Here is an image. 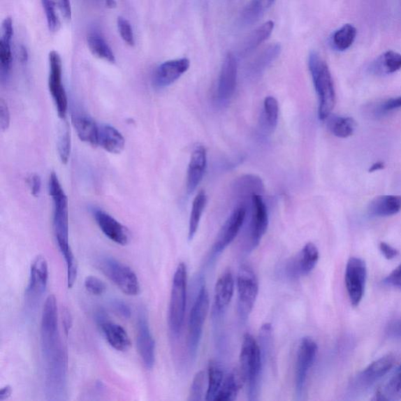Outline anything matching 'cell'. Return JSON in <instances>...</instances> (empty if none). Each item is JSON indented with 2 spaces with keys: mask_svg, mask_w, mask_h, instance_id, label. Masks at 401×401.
I'll use <instances>...</instances> for the list:
<instances>
[{
  "mask_svg": "<svg viewBox=\"0 0 401 401\" xmlns=\"http://www.w3.org/2000/svg\"><path fill=\"white\" fill-rule=\"evenodd\" d=\"M235 292V279L231 270H226L219 277L215 287L213 315L219 318L228 309Z\"/></svg>",
  "mask_w": 401,
  "mask_h": 401,
  "instance_id": "22",
  "label": "cell"
},
{
  "mask_svg": "<svg viewBox=\"0 0 401 401\" xmlns=\"http://www.w3.org/2000/svg\"><path fill=\"white\" fill-rule=\"evenodd\" d=\"M240 387L241 381L236 373L231 372L226 374L214 401L235 400L237 398Z\"/></svg>",
  "mask_w": 401,
  "mask_h": 401,
  "instance_id": "34",
  "label": "cell"
},
{
  "mask_svg": "<svg viewBox=\"0 0 401 401\" xmlns=\"http://www.w3.org/2000/svg\"><path fill=\"white\" fill-rule=\"evenodd\" d=\"M385 165L381 161H378V163L373 164L370 169V173L377 172L384 169Z\"/></svg>",
  "mask_w": 401,
  "mask_h": 401,
  "instance_id": "56",
  "label": "cell"
},
{
  "mask_svg": "<svg viewBox=\"0 0 401 401\" xmlns=\"http://www.w3.org/2000/svg\"><path fill=\"white\" fill-rule=\"evenodd\" d=\"M209 309V293L205 284H203L202 287L200 288L195 302L193 304L189 316L187 348H189V353L191 358L196 357Z\"/></svg>",
  "mask_w": 401,
  "mask_h": 401,
  "instance_id": "7",
  "label": "cell"
},
{
  "mask_svg": "<svg viewBox=\"0 0 401 401\" xmlns=\"http://www.w3.org/2000/svg\"><path fill=\"white\" fill-rule=\"evenodd\" d=\"M401 211V196H383L372 200L368 212L372 217H386L398 214Z\"/></svg>",
  "mask_w": 401,
  "mask_h": 401,
  "instance_id": "26",
  "label": "cell"
},
{
  "mask_svg": "<svg viewBox=\"0 0 401 401\" xmlns=\"http://www.w3.org/2000/svg\"><path fill=\"white\" fill-rule=\"evenodd\" d=\"M10 115L9 108L6 102L2 99L0 101V127L2 131H6L10 126Z\"/></svg>",
  "mask_w": 401,
  "mask_h": 401,
  "instance_id": "48",
  "label": "cell"
},
{
  "mask_svg": "<svg viewBox=\"0 0 401 401\" xmlns=\"http://www.w3.org/2000/svg\"><path fill=\"white\" fill-rule=\"evenodd\" d=\"M281 50L282 48L279 44L271 45V46L265 49L251 63V72L254 73H261L280 55Z\"/></svg>",
  "mask_w": 401,
  "mask_h": 401,
  "instance_id": "37",
  "label": "cell"
},
{
  "mask_svg": "<svg viewBox=\"0 0 401 401\" xmlns=\"http://www.w3.org/2000/svg\"><path fill=\"white\" fill-rule=\"evenodd\" d=\"M222 367L216 362H211L208 368V387L205 393L206 400H215L224 379Z\"/></svg>",
  "mask_w": 401,
  "mask_h": 401,
  "instance_id": "33",
  "label": "cell"
},
{
  "mask_svg": "<svg viewBox=\"0 0 401 401\" xmlns=\"http://www.w3.org/2000/svg\"><path fill=\"white\" fill-rule=\"evenodd\" d=\"M19 60L23 64L27 62L29 60L28 50L24 46H22L20 50H19Z\"/></svg>",
  "mask_w": 401,
  "mask_h": 401,
  "instance_id": "54",
  "label": "cell"
},
{
  "mask_svg": "<svg viewBox=\"0 0 401 401\" xmlns=\"http://www.w3.org/2000/svg\"><path fill=\"white\" fill-rule=\"evenodd\" d=\"M206 376L204 371H200L194 378L191 386L189 400H202L204 395Z\"/></svg>",
  "mask_w": 401,
  "mask_h": 401,
  "instance_id": "41",
  "label": "cell"
},
{
  "mask_svg": "<svg viewBox=\"0 0 401 401\" xmlns=\"http://www.w3.org/2000/svg\"><path fill=\"white\" fill-rule=\"evenodd\" d=\"M41 342L47 396L52 400H64L67 391L68 358L60 334L57 304L54 295H50L44 304Z\"/></svg>",
  "mask_w": 401,
  "mask_h": 401,
  "instance_id": "1",
  "label": "cell"
},
{
  "mask_svg": "<svg viewBox=\"0 0 401 401\" xmlns=\"http://www.w3.org/2000/svg\"><path fill=\"white\" fill-rule=\"evenodd\" d=\"M274 28L275 23L272 21H269L256 29L254 31H251L242 41L240 47H239L238 50V55L244 57L250 54L261 43L268 40L271 34H272Z\"/></svg>",
  "mask_w": 401,
  "mask_h": 401,
  "instance_id": "25",
  "label": "cell"
},
{
  "mask_svg": "<svg viewBox=\"0 0 401 401\" xmlns=\"http://www.w3.org/2000/svg\"><path fill=\"white\" fill-rule=\"evenodd\" d=\"M376 400L389 401L401 400V365L384 385L383 389L378 392Z\"/></svg>",
  "mask_w": 401,
  "mask_h": 401,
  "instance_id": "35",
  "label": "cell"
},
{
  "mask_svg": "<svg viewBox=\"0 0 401 401\" xmlns=\"http://www.w3.org/2000/svg\"><path fill=\"white\" fill-rule=\"evenodd\" d=\"M238 63L232 53L226 54L219 74L217 96L219 101H226L234 95L237 85Z\"/></svg>",
  "mask_w": 401,
  "mask_h": 401,
  "instance_id": "18",
  "label": "cell"
},
{
  "mask_svg": "<svg viewBox=\"0 0 401 401\" xmlns=\"http://www.w3.org/2000/svg\"><path fill=\"white\" fill-rule=\"evenodd\" d=\"M379 249L387 260H393V258H396L399 254L396 249H394L391 245L386 242L380 243Z\"/></svg>",
  "mask_w": 401,
  "mask_h": 401,
  "instance_id": "51",
  "label": "cell"
},
{
  "mask_svg": "<svg viewBox=\"0 0 401 401\" xmlns=\"http://www.w3.org/2000/svg\"><path fill=\"white\" fill-rule=\"evenodd\" d=\"M238 313L242 321L249 319L258 293V282L254 269L243 264L237 277Z\"/></svg>",
  "mask_w": 401,
  "mask_h": 401,
  "instance_id": "8",
  "label": "cell"
},
{
  "mask_svg": "<svg viewBox=\"0 0 401 401\" xmlns=\"http://www.w3.org/2000/svg\"><path fill=\"white\" fill-rule=\"evenodd\" d=\"M45 14H46L49 30L51 32L59 31L61 26L59 15L53 0H42Z\"/></svg>",
  "mask_w": 401,
  "mask_h": 401,
  "instance_id": "40",
  "label": "cell"
},
{
  "mask_svg": "<svg viewBox=\"0 0 401 401\" xmlns=\"http://www.w3.org/2000/svg\"><path fill=\"white\" fill-rule=\"evenodd\" d=\"M251 217L249 225L247 250L255 249L266 234L268 228L269 218L266 204L258 194L251 197Z\"/></svg>",
  "mask_w": 401,
  "mask_h": 401,
  "instance_id": "11",
  "label": "cell"
},
{
  "mask_svg": "<svg viewBox=\"0 0 401 401\" xmlns=\"http://www.w3.org/2000/svg\"><path fill=\"white\" fill-rule=\"evenodd\" d=\"M48 187L54 203V235L58 248L66 263L68 286L71 289L76 281L78 266L69 243L68 200L55 173L50 174Z\"/></svg>",
  "mask_w": 401,
  "mask_h": 401,
  "instance_id": "2",
  "label": "cell"
},
{
  "mask_svg": "<svg viewBox=\"0 0 401 401\" xmlns=\"http://www.w3.org/2000/svg\"><path fill=\"white\" fill-rule=\"evenodd\" d=\"M207 167V152L203 146H198L191 154L187 170V191L191 195L202 182Z\"/></svg>",
  "mask_w": 401,
  "mask_h": 401,
  "instance_id": "23",
  "label": "cell"
},
{
  "mask_svg": "<svg viewBox=\"0 0 401 401\" xmlns=\"http://www.w3.org/2000/svg\"><path fill=\"white\" fill-rule=\"evenodd\" d=\"M12 394V388L10 386H5L2 387L0 391V401H4L10 398Z\"/></svg>",
  "mask_w": 401,
  "mask_h": 401,
  "instance_id": "53",
  "label": "cell"
},
{
  "mask_svg": "<svg viewBox=\"0 0 401 401\" xmlns=\"http://www.w3.org/2000/svg\"><path fill=\"white\" fill-rule=\"evenodd\" d=\"M274 2L275 0H251L242 13L240 17L242 26H250L257 22Z\"/></svg>",
  "mask_w": 401,
  "mask_h": 401,
  "instance_id": "29",
  "label": "cell"
},
{
  "mask_svg": "<svg viewBox=\"0 0 401 401\" xmlns=\"http://www.w3.org/2000/svg\"><path fill=\"white\" fill-rule=\"evenodd\" d=\"M384 282L387 286L401 290V264L385 278Z\"/></svg>",
  "mask_w": 401,
  "mask_h": 401,
  "instance_id": "46",
  "label": "cell"
},
{
  "mask_svg": "<svg viewBox=\"0 0 401 401\" xmlns=\"http://www.w3.org/2000/svg\"><path fill=\"white\" fill-rule=\"evenodd\" d=\"M117 27L122 41L129 47L135 45V38L131 23L124 17H119L117 19Z\"/></svg>",
  "mask_w": 401,
  "mask_h": 401,
  "instance_id": "43",
  "label": "cell"
},
{
  "mask_svg": "<svg viewBox=\"0 0 401 401\" xmlns=\"http://www.w3.org/2000/svg\"><path fill=\"white\" fill-rule=\"evenodd\" d=\"M401 69V54L393 50H388L372 64L371 72L384 75L397 73Z\"/></svg>",
  "mask_w": 401,
  "mask_h": 401,
  "instance_id": "28",
  "label": "cell"
},
{
  "mask_svg": "<svg viewBox=\"0 0 401 401\" xmlns=\"http://www.w3.org/2000/svg\"><path fill=\"white\" fill-rule=\"evenodd\" d=\"M103 314L105 313L102 312H99L96 315V321L109 345L116 351H127L131 346V339L127 332L124 327L109 321Z\"/></svg>",
  "mask_w": 401,
  "mask_h": 401,
  "instance_id": "19",
  "label": "cell"
},
{
  "mask_svg": "<svg viewBox=\"0 0 401 401\" xmlns=\"http://www.w3.org/2000/svg\"><path fill=\"white\" fill-rule=\"evenodd\" d=\"M394 365V358L386 355L374 361L365 370L356 377L352 383L353 389L356 391H363L372 386L379 379L389 372Z\"/></svg>",
  "mask_w": 401,
  "mask_h": 401,
  "instance_id": "17",
  "label": "cell"
},
{
  "mask_svg": "<svg viewBox=\"0 0 401 401\" xmlns=\"http://www.w3.org/2000/svg\"><path fill=\"white\" fill-rule=\"evenodd\" d=\"M401 108V96L384 101L381 103L377 110V114L379 116L393 112Z\"/></svg>",
  "mask_w": 401,
  "mask_h": 401,
  "instance_id": "45",
  "label": "cell"
},
{
  "mask_svg": "<svg viewBox=\"0 0 401 401\" xmlns=\"http://www.w3.org/2000/svg\"><path fill=\"white\" fill-rule=\"evenodd\" d=\"M94 217L103 234L110 240L120 245H126L129 242L128 229L108 212L95 210Z\"/></svg>",
  "mask_w": 401,
  "mask_h": 401,
  "instance_id": "21",
  "label": "cell"
},
{
  "mask_svg": "<svg viewBox=\"0 0 401 401\" xmlns=\"http://www.w3.org/2000/svg\"><path fill=\"white\" fill-rule=\"evenodd\" d=\"M87 44L90 52L94 57L109 63H115V56L112 49L101 35L90 34L87 38Z\"/></svg>",
  "mask_w": 401,
  "mask_h": 401,
  "instance_id": "30",
  "label": "cell"
},
{
  "mask_svg": "<svg viewBox=\"0 0 401 401\" xmlns=\"http://www.w3.org/2000/svg\"><path fill=\"white\" fill-rule=\"evenodd\" d=\"M207 204V196L204 191H200L192 204V209L189 221V239L191 241L195 237L200 224V218L205 209Z\"/></svg>",
  "mask_w": 401,
  "mask_h": 401,
  "instance_id": "36",
  "label": "cell"
},
{
  "mask_svg": "<svg viewBox=\"0 0 401 401\" xmlns=\"http://www.w3.org/2000/svg\"><path fill=\"white\" fill-rule=\"evenodd\" d=\"M242 377L248 387V399L257 400L261 389L263 360L260 344L247 333L244 335L240 353Z\"/></svg>",
  "mask_w": 401,
  "mask_h": 401,
  "instance_id": "4",
  "label": "cell"
},
{
  "mask_svg": "<svg viewBox=\"0 0 401 401\" xmlns=\"http://www.w3.org/2000/svg\"><path fill=\"white\" fill-rule=\"evenodd\" d=\"M309 69L319 100V116L326 120L335 105V90L327 63L315 51L309 56Z\"/></svg>",
  "mask_w": 401,
  "mask_h": 401,
  "instance_id": "3",
  "label": "cell"
},
{
  "mask_svg": "<svg viewBox=\"0 0 401 401\" xmlns=\"http://www.w3.org/2000/svg\"><path fill=\"white\" fill-rule=\"evenodd\" d=\"M327 119L328 128L335 137L347 138L353 133L356 122L352 118L330 115Z\"/></svg>",
  "mask_w": 401,
  "mask_h": 401,
  "instance_id": "31",
  "label": "cell"
},
{
  "mask_svg": "<svg viewBox=\"0 0 401 401\" xmlns=\"http://www.w3.org/2000/svg\"><path fill=\"white\" fill-rule=\"evenodd\" d=\"M13 37L1 35L0 40V62H1L2 73L8 75L12 64L11 41Z\"/></svg>",
  "mask_w": 401,
  "mask_h": 401,
  "instance_id": "38",
  "label": "cell"
},
{
  "mask_svg": "<svg viewBox=\"0 0 401 401\" xmlns=\"http://www.w3.org/2000/svg\"><path fill=\"white\" fill-rule=\"evenodd\" d=\"M53 1L64 20L70 21L73 16L72 5H71L70 0H53Z\"/></svg>",
  "mask_w": 401,
  "mask_h": 401,
  "instance_id": "47",
  "label": "cell"
},
{
  "mask_svg": "<svg viewBox=\"0 0 401 401\" xmlns=\"http://www.w3.org/2000/svg\"><path fill=\"white\" fill-rule=\"evenodd\" d=\"M112 305L115 312L124 316V319H129L131 316V309L127 304L120 300H115L112 302Z\"/></svg>",
  "mask_w": 401,
  "mask_h": 401,
  "instance_id": "50",
  "label": "cell"
},
{
  "mask_svg": "<svg viewBox=\"0 0 401 401\" xmlns=\"http://www.w3.org/2000/svg\"><path fill=\"white\" fill-rule=\"evenodd\" d=\"M318 247L312 242L305 245L298 254L287 263L284 274L290 279H297L309 275L316 267L319 260Z\"/></svg>",
  "mask_w": 401,
  "mask_h": 401,
  "instance_id": "15",
  "label": "cell"
},
{
  "mask_svg": "<svg viewBox=\"0 0 401 401\" xmlns=\"http://www.w3.org/2000/svg\"><path fill=\"white\" fill-rule=\"evenodd\" d=\"M73 124L78 137L85 143L93 147L99 146V126L83 115H76L73 117Z\"/></svg>",
  "mask_w": 401,
  "mask_h": 401,
  "instance_id": "27",
  "label": "cell"
},
{
  "mask_svg": "<svg viewBox=\"0 0 401 401\" xmlns=\"http://www.w3.org/2000/svg\"><path fill=\"white\" fill-rule=\"evenodd\" d=\"M137 347L142 362L148 370L155 363V342L151 332L145 309H141L137 323Z\"/></svg>",
  "mask_w": 401,
  "mask_h": 401,
  "instance_id": "16",
  "label": "cell"
},
{
  "mask_svg": "<svg viewBox=\"0 0 401 401\" xmlns=\"http://www.w3.org/2000/svg\"><path fill=\"white\" fill-rule=\"evenodd\" d=\"M63 313H64L63 325L64 328V331H66V333H68L71 328V326H72V320H71V315L67 309H64V312Z\"/></svg>",
  "mask_w": 401,
  "mask_h": 401,
  "instance_id": "52",
  "label": "cell"
},
{
  "mask_svg": "<svg viewBox=\"0 0 401 401\" xmlns=\"http://www.w3.org/2000/svg\"><path fill=\"white\" fill-rule=\"evenodd\" d=\"M126 141L117 129L109 125L99 126V146L111 154L124 150Z\"/></svg>",
  "mask_w": 401,
  "mask_h": 401,
  "instance_id": "24",
  "label": "cell"
},
{
  "mask_svg": "<svg viewBox=\"0 0 401 401\" xmlns=\"http://www.w3.org/2000/svg\"><path fill=\"white\" fill-rule=\"evenodd\" d=\"M357 36V29L353 25L347 24L335 31L332 37V45L335 50L345 51L352 46Z\"/></svg>",
  "mask_w": 401,
  "mask_h": 401,
  "instance_id": "32",
  "label": "cell"
},
{
  "mask_svg": "<svg viewBox=\"0 0 401 401\" xmlns=\"http://www.w3.org/2000/svg\"><path fill=\"white\" fill-rule=\"evenodd\" d=\"M391 331L394 335L401 336V319L392 326Z\"/></svg>",
  "mask_w": 401,
  "mask_h": 401,
  "instance_id": "55",
  "label": "cell"
},
{
  "mask_svg": "<svg viewBox=\"0 0 401 401\" xmlns=\"http://www.w3.org/2000/svg\"><path fill=\"white\" fill-rule=\"evenodd\" d=\"M367 280V268L363 260L352 257L349 260L345 274V283L351 302L358 307L363 298Z\"/></svg>",
  "mask_w": 401,
  "mask_h": 401,
  "instance_id": "13",
  "label": "cell"
},
{
  "mask_svg": "<svg viewBox=\"0 0 401 401\" xmlns=\"http://www.w3.org/2000/svg\"><path fill=\"white\" fill-rule=\"evenodd\" d=\"M27 183L31 195L34 197L40 196L42 187V181L40 176L37 175V174L30 175L27 179Z\"/></svg>",
  "mask_w": 401,
  "mask_h": 401,
  "instance_id": "49",
  "label": "cell"
},
{
  "mask_svg": "<svg viewBox=\"0 0 401 401\" xmlns=\"http://www.w3.org/2000/svg\"><path fill=\"white\" fill-rule=\"evenodd\" d=\"M187 270L186 264L180 263L174 274L168 314L170 333L177 337L182 330L187 303Z\"/></svg>",
  "mask_w": 401,
  "mask_h": 401,
  "instance_id": "5",
  "label": "cell"
},
{
  "mask_svg": "<svg viewBox=\"0 0 401 401\" xmlns=\"http://www.w3.org/2000/svg\"><path fill=\"white\" fill-rule=\"evenodd\" d=\"M190 68V61L187 58L166 61L159 66L154 75V84L158 88L172 85Z\"/></svg>",
  "mask_w": 401,
  "mask_h": 401,
  "instance_id": "20",
  "label": "cell"
},
{
  "mask_svg": "<svg viewBox=\"0 0 401 401\" xmlns=\"http://www.w3.org/2000/svg\"><path fill=\"white\" fill-rule=\"evenodd\" d=\"M84 284L88 292L94 296H99L105 293V284L98 277L89 276L86 278Z\"/></svg>",
  "mask_w": 401,
  "mask_h": 401,
  "instance_id": "44",
  "label": "cell"
},
{
  "mask_svg": "<svg viewBox=\"0 0 401 401\" xmlns=\"http://www.w3.org/2000/svg\"><path fill=\"white\" fill-rule=\"evenodd\" d=\"M71 147H72V142H71V136L68 129L63 131L58 140L57 150L58 154L63 164H67L70 158Z\"/></svg>",
  "mask_w": 401,
  "mask_h": 401,
  "instance_id": "42",
  "label": "cell"
},
{
  "mask_svg": "<svg viewBox=\"0 0 401 401\" xmlns=\"http://www.w3.org/2000/svg\"><path fill=\"white\" fill-rule=\"evenodd\" d=\"M96 266L122 293L127 296L140 293L138 278L127 265L114 257L103 256L96 262Z\"/></svg>",
  "mask_w": 401,
  "mask_h": 401,
  "instance_id": "6",
  "label": "cell"
},
{
  "mask_svg": "<svg viewBox=\"0 0 401 401\" xmlns=\"http://www.w3.org/2000/svg\"><path fill=\"white\" fill-rule=\"evenodd\" d=\"M50 75L49 89L53 99L58 116L61 119H66L68 112V96L62 84V61L57 51L49 54Z\"/></svg>",
  "mask_w": 401,
  "mask_h": 401,
  "instance_id": "10",
  "label": "cell"
},
{
  "mask_svg": "<svg viewBox=\"0 0 401 401\" xmlns=\"http://www.w3.org/2000/svg\"><path fill=\"white\" fill-rule=\"evenodd\" d=\"M263 108L265 121H266L268 126L271 131H274L277 127L278 115H279L278 102L274 96H268V98L264 100Z\"/></svg>",
  "mask_w": 401,
  "mask_h": 401,
  "instance_id": "39",
  "label": "cell"
},
{
  "mask_svg": "<svg viewBox=\"0 0 401 401\" xmlns=\"http://www.w3.org/2000/svg\"><path fill=\"white\" fill-rule=\"evenodd\" d=\"M247 210L245 205H239L233 211L231 215L226 219L221 231L216 238L212 249V254L218 256L235 240L241 231L245 217H247Z\"/></svg>",
  "mask_w": 401,
  "mask_h": 401,
  "instance_id": "14",
  "label": "cell"
},
{
  "mask_svg": "<svg viewBox=\"0 0 401 401\" xmlns=\"http://www.w3.org/2000/svg\"><path fill=\"white\" fill-rule=\"evenodd\" d=\"M318 353V345L309 337L303 338L297 352L295 387L297 399L301 400L305 391L310 368L313 366Z\"/></svg>",
  "mask_w": 401,
  "mask_h": 401,
  "instance_id": "9",
  "label": "cell"
},
{
  "mask_svg": "<svg viewBox=\"0 0 401 401\" xmlns=\"http://www.w3.org/2000/svg\"><path fill=\"white\" fill-rule=\"evenodd\" d=\"M49 277L48 263L43 256H38L32 261L29 282L25 291V301L29 307H34L46 291Z\"/></svg>",
  "mask_w": 401,
  "mask_h": 401,
  "instance_id": "12",
  "label": "cell"
},
{
  "mask_svg": "<svg viewBox=\"0 0 401 401\" xmlns=\"http://www.w3.org/2000/svg\"><path fill=\"white\" fill-rule=\"evenodd\" d=\"M105 4L108 8L114 9L117 8V2L116 0H105Z\"/></svg>",
  "mask_w": 401,
  "mask_h": 401,
  "instance_id": "57",
  "label": "cell"
}]
</instances>
